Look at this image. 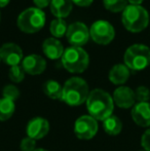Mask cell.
I'll use <instances>...</instances> for the list:
<instances>
[{
  "instance_id": "8992f818",
  "label": "cell",
  "mask_w": 150,
  "mask_h": 151,
  "mask_svg": "<svg viewBox=\"0 0 150 151\" xmlns=\"http://www.w3.org/2000/svg\"><path fill=\"white\" fill-rule=\"evenodd\" d=\"M123 61L130 70H144L150 65V48L144 44H133L124 52Z\"/></svg>"
},
{
  "instance_id": "9c48e42d",
  "label": "cell",
  "mask_w": 150,
  "mask_h": 151,
  "mask_svg": "<svg viewBox=\"0 0 150 151\" xmlns=\"http://www.w3.org/2000/svg\"><path fill=\"white\" fill-rule=\"evenodd\" d=\"M66 37L71 46L81 47L88 43L90 39V29L83 23L75 22L68 26Z\"/></svg>"
},
{
  "instance_id": "277c9868",
  "label": "cell",
  "mask_w": 150,
  "mask_h": 151,
  "mask_svg": "<svg viewBox=\"0 0 150 151\" xmlns=\"http://www.w3.org/2000/svg\"><path fill=\"white\" fill-rule=\"evenodd\" d=\"M62 65L70 73L79 74L84 72L88 67L90 58L83 48L70 46L64 50L62 58Z\"/></svg>"
},
{
  "instance_id": "5bb4252c",
  "label": "cell",
  "mask_w": 150,
  "mask_h": 151,
  "mask_svg": "<svg viewBox=\"0 0 150 151\" xmlns=\"http://www.w3.org/2000/svg\"><path fill=\"white\" fill-rule=\"evenodd\" d=\"M131 115L137 125L141 127H150V103H137L133 107Z\"/></svg>"
},
{
  "instance_id": "44dd1931",
  "label": "cell",
  "mask_w": 150,
  "mask_h": 151,
  "mask_svg": "<svg viewBox=\"0 0 150 151\" xmlns=\"http://www.w3.org/2000/svg\"><path fill=\"white\" fill-rule=\"evenodd\" d=\"M67 29H68V26L64 19H55L54 21H52L50 26V33L52 34L54 38H57V39L66 35Z\"/></svg>"
},
{
  "instance_id": "484cf974",
  "label": "cell",
  "mask_w": 150,
  "mask_h": 151,
  "mask_svg": "<svg viewBox=\"0 0 150 151\" xmlns=\"http://www.w3.org/2000/svg\"><path fill=\"white\" fill-rule=\"evenodd\" d=\"M21 151H35L36 150V141L29 137H26L21 141Z\"/></svg>"
},
{
  "instance_id": "8fae6325",
  "label": "cell",
  "mask_w": 150,
  "mask_h": 151,
  "mask_svg": "<svg viewBox=\"0 0 150 151\" xmlns=\"http://www.w3.org/2000/svg\"><path fill=\"white\" fill-rule=\"evenodd\" d=\"M50 129V125L47 119L40 117V116H36L29 120L26 127V133L29 138L36 141V140H40L45 137Z\"/></svg>"
},
{
  "instance_id": "ffe728a7",
  "label": "cell",
  "mask_w": 150,
  "mask_h": 151,
  "mask_svg": "<svg viewBox=\"0 0 150 151\" xmlns=\"http://www.w3.org/2000/svg\"><path fill=\"white\" fill-rule=\"evenodd\" d=\"M16 105L14 102L7 99H0V121L8 120L14 113Z\"/></svg>"
},
{
  "instance_id": "4316f807",
  "label": "cell",
  "mask_w": 150,
  "mask_h": 151,
  "mask_svg": "<svg viewBox=\"0 0 150 151\" xmlns=\"http://www.w3.org/2000/svg\"><path fill=\"white\" fill-rule=\"evenodd\" d=\"M141 145L145 151H150V127L143 134L141 138Z\"/></svg>"
},
{
  "instance_id": "6da1fadb",
  "label": "cell",
  "mask_w": 150,
  "mask_h": 151,
  "mask_svg": "<svg viewBox=\"0 0 150 151\" xmlns=\"http://www.w3.org/2000/svg\"><path fill=\"white\" fill-rule=\"evenodd\" d=\"M85 103L88 115L96 120L104 121L113 114L114 103L112 96L102 88H95L90 91Z\"/></svg>"
},
{
  "instance_id": "2e32d148",
  "label": "cell",
  "mask_w": 150,
  "mask_h": 151,
  "mask_svg": "<svg viewBox=\"0 0 150 151\" xmlns=\"http://www.w3.org/2000/svg\"><path fill=\"white\" fill-rule=\"evenodd\" d=\"M109 80L115 86H122L130 77V69L124 64H116L109 71Z\"/></svg>"
},
{
  "instance_id": "836d02e7",
  "label": "cell",
  "mask_w": 150,
  "mask_h": 151,
  "mask_svg": "<svg viewBox=\"0 0 150 151\" xmlns=\"http://www.w3.org/2000/svg\"><path fill=\"white\" fill-rule=\"evenodd\" d=\"M140 151H145V150H140Z\"/></svg>"
},
{
  "instance_id": "f546056e",
  "label": "cell",
  "mask_w": 150,
  "mask_h": 151,
  "mask_svg": "<svg viewBox=\"0 0 150 151\" xmlns=\"http://www.w3.org/2000/svg\"><path fill=\"white\" fill-rule=\"evenodd\" d=\"M143 1L144 0H128V2H130L132 5H141Z\"/></svg>"
},
{
  "instance_id": "603a6c76",
  "label": "cell",
  "mask_w": 150,
  "mask_h": 151,
  "mask_svg": "<svg viewBox=\"0 0 150 151\" xmlns=\"http://www.w3.org/2000/svg\"><path fill=\"white\" fill-rule=\"evenodd\" d=\"M8 77L14 83H20L25 78V71L22 66H12L8 71Z\"/></svg>"
},
{
  "instance_id": "9a60e30c",
  "label": "cell",
  "mask_w": 150,
  "mask_h": 151,
  "mask_svg": "<svg viewBox=\"0 0 150 151\" xmlns=\"http://www.w3.org/2000/svg\"><path fill=\"white\" fill-rule=\"evenodd\" d=\"M43 54L50 60H58L61 59L64 54V47L61 41L57 38H47L42 43Z\"/></svg>"
},
{
  "instance_id": "5b68a950",
  "label": "cell",
  "mask_w": 150,
  "mask_h": 151,
  "mask_svg": "<svg viewBox=\"0 0 150 151\" xmlns=\"http://www.w3.org/2000/svg\"><path fill=\"white\" fill-rule=\"evenodd\" d=\"M45 14L37 7H30L22 12L17 20L19 29L24 33L33 34L40 31L45 25Z\"/></svg>"
},
{
  "instance_id": "f1b7e54d",
  "label": "cell",
  "mask_w": 150,
  "mask_h": 151,
  "mask_svg": "<svg viewBox=\"0 0 150 151\" xmlns=\"http://www.w3.org/2000/svg\"><path fill=\"white\" fill-rule=\"evenodd\" d=\"M72 3H75L77 6H80V7H88L90 4L94 2V0H71Z\"/></svg>"
},
{
  "instance_id": "d4e9b609",
  "label": "cell",
  "mask_w": 150,
  "mask_h": 151,
  "mask_svg": "<svg viewBox=\"0 0 150 151\" xmlns=\"http://www.w3.org/2000/svg\"><path fill=\"white\" fill-rule=\"evenodd\" d=\"M135 98L138 103H144V102H148L150 99V91L147 86H138L135 91Z\"/></svg>"
},
{
  "instance_id": "52a82bcc",
  "label": "cell",
  "mask_w": 150,
  "mask_h": 151,
  "mask_svg": "<svg viewBox=\"0 0 150 151\" xmlns=\"http://www.w3.org/2000/svg\"><path fill=\"white\" fill-rule=\"evenodd\" d=\"M90 36L96 43L107 45L114 39L115 31L109 22L99 20L96 21L90 28Z\"/></svg>"
},
{
  "instance_id": "7402d4cb",
  "label": "cell",
  "mask_w": 150,
  "mask_h": 151,
  "mask_svg": "<svg viewBox=\"0 0 150 151\" xmlns=\"http://www.w3.org/2000/svg\"><path fill=\"white\" fill-rule=\"evenodd\" d=\"M104 7L111 12H123L128 6V0H103Z\"/></svg>"
},
{
  "instance_id": "ba28073f",
  "label": "cell",
  "mask_w": 150,
  "mask_h": 151,
  "mask_svg": "<svg viewBox=\"0 0 150 151\" xmlns=\"http://www.w3.org/2000/svg\"><path fill=\"white\" fill-rule=\"evenodd\" d=\"M98 120L90 115H82L75 120L74 134L80 140L93 139L98 133Z\"/></svg>"
},
{
  "instance_id": "e0dca14e",
  "label": "cell",
  "mask_w": 150,
  "mask_h": 151,
  "mask_svg": "<svg viewBox=\"0 0 150 151\" xmlns=\"http://www.w3.org/2000/svg\"><path fill=\"white\" fill-rule=\"evenodd\" d=\"M50 12L56 19H64L72 12V1L71 0H52L50 1Z\"/></svg>"
},
{
  "instance_id": "7c38bea8",
  "label": "cell",
  "mask_w": 150,
  "mask_h": 151,
  "mask_svg": "<svg viewBox=\"0 0 150 151\" xmlns=\"http://www.w3.org/2000/svg\"><path fill=\"white\" fill-rule=\"evenodd\" d=\"M113 103L117 107L121 109H130L134 107L136 103L135 98V91H133L128 86H120L113 91L112 95Z\"/></svg>"
},
{
  "instance_id": "30bf717a",
  "label": "cell",
  "mask_w": 150,
  "mask_h": 151,
  "mask_svg": "<svg viewBox=\"0 0 150 151\" xmlns=\"http://www.w3.org/2000/svg\"><path fill=\"white\" fill-rule=\"evenodd\" d=\"M0 59L4 64L10 66H18L23 61V50L16 43H4L0 47Z\"/></svg>"
},
{
  "instance_id": "e575fe53",
  "label": "cell",
  "mask_w": 150,
  "mask_h": 151,
  "mask_svg": "<svg viewBox=\"0 0 150 151\" xmlns=\"http://www.w3.org/2000/svg\"><path fill=\"white\" fill-rule=\"evenodd\" d=\"M0 61H1V59H0Z\"/></svg>"
},
{
  "instance_id": "d6a6232c",
  "label": "cell",
  "mask_w": 150,
  "mask_h": 151,
  "mask_svg": "<svg viewBox=\"0 0 150 151\" xmlns=\"http://www.w3.org/2000/svg\"><path fill=\"white\" fill-rule=\"evenodd\" d=\"M0 20H1V14H0Z\"/></svg>"
},
{
  "instance_id": "1f68e13d",
  "label": "cell",
  "mask_w": 150,
  "mask_h": 151,
  "mask_svg": "<svg viewBox=\"0 0 150 151\" xmlns=\"http://www.w3.org/2000/svg\"><path fill=\"white\" fill-rule=\"evenodd\" d=\"M35 151H47V150H45V149H42V148H39V149H37L36 148V150Z\"/></svg>"
},
{
  "instance_id": "7a4b0ae2",
  "label": "cell",
  "mask_w": 150,
  "mask_h": 151,
  "mask_svg": "<svg viewBox=\"0 0 150 151\" xmlns=\"http://www.w3.org/2000/svg\"><path fill=\"white\" fill-rule=\"evenodd\" d=\"M88 93V84L83 78L71 77L63 86L62 101L69 106H80L86 102Z\"/></svg>"
},
{
  "instance_id": "83f0119b",
  "label": "cell",
  "mask_w": 150,
  "mask_h": 151,
  "mask_svg": "<svg viewBox=\"0 0 150 151\" xmlns=\"http://www.w3.org/2000/svg\"><path fill=\"white\" fill-rule=\"evenodd\" d=\"M50 1H52V0H33L34 4L37 6V8H39V9L47 7V6L50 4Z\"/></svg>"
},
{
  "instance_id": "4dcf8cb0",
  "label": "cell",
  "mask_w": 150,
  "mask_h": 151,
  "mask_svg": "<svg viewBox=\"0 0 150 151\" xmlns=\"http://www.w3.org/2000/svg\"><path fill=\"white\" fill-rule=\"evenodd\" d=\"M10 0H0V7H5L8 3H9Z\"/></svg>"
},
{
  "instance_id": "cb8c5ba5",
  "label": "cell",
  "mask_w": 150,
  "mask_h": 151,
  "mask_svg": "<svg viewBox=\"0 0 150 151\" xmlns=\"http://www.w3.org/2000/svg\"><path fill=\"white\" fill-rule=\"evenodd\" d=\"M20 90L14 84H6L2 90V96L4 99L10 100V101L14 102L20 98Z\"/></svg>"
},
{
  "instance_id": "4fadbf2b",
  "label": "cell",
  "mask_w": 150,
  "mask_h": 151,
  "mask_svg": "<svg viewBox=\"0 0 150 151\" xmlns=\"http://www.w3.org/2000/svg\"><path fill=\"white\" fill-rule=\"evenodd\" d=\"M22 68L29 75H39L46 68V62L39 55H29L22 61Z\"/></svg>"
},
{
  "instance_id": "ac0fdd59",
  "label": "cell",
  "mask_w": 150,
  "mask_h": 151,
  "mask_svg": "<svg viewBox=\"0 0 150 151\" xmlns=\"http://www.w3.org/2000/svg\"><path fill=\"white\" fill-rule=\"evenodd\" d=\"M42 90L48 98L52 100H61L63 97V86L56 80L50 79L42 86Z\"/></svg>"
},
{
  "instance_id": "3957f363",
  "label": "cell",
  "mask_w": 150,
  "mask_h": 151,
  "mask_svg": "<svg viewBox=\"0 0 150 151\" xmlns=\"http://www.w3.org/2000/svg\"><path fill=\"white\" fill-rule=\"evenodd\" d=\"M121 22L124 28L132 33H139L147 28L149 14L141 5H128L122 12Z\"/></svg>"
},
{
  "instance_id": "d6986e66",
  "label": "cell",
  "mask_w": 150,
  "mask_h": 151,
  "mask_svg": "<svg viewBox=\"0 0 150 151\" xmlns=\"http://www.w3.org/2000/svg\"><path fill=\"white\" fill-rule=\"evenodd\" d=\"M103 129L109 136H117L122 131V122L116 115H111L103 121Z\"/></svg>"
}]
</instances>
